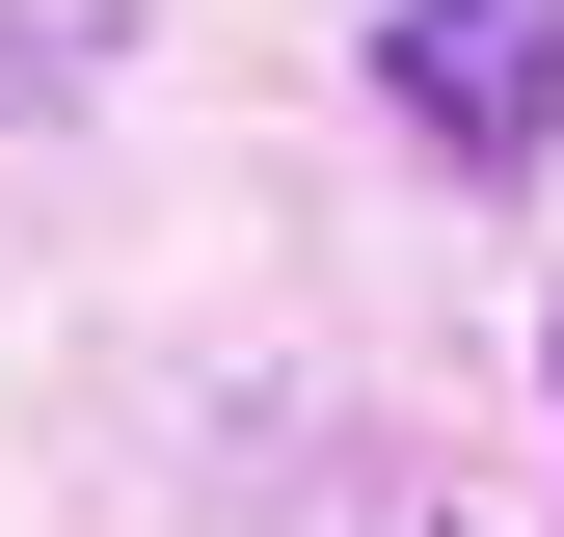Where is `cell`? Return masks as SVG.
Here are the masks:
<instances>
[{"instance_id":"6da1fadb","label":"cell","mask_w":564,"mask_h":537,"mask_svg":"<svg viewBox=\"0 0 564 537\" xmlns=\"http://www.w3.org/2000/svg\"><path fill=\"white\" fill-rule=\"evenodd\" d=\"M377 108L457 188H538L564 162V0H377Z\"/></svg>"},{"instance_id":"7a4b0ae2","label":"cell","mask_w":564,"mask_h":537,"mask_svg":"<svg viewBox=\"0 0 564 537\" xmlns=\"http://www.w3.org/2000/svg\"><path fill=\"white\" fill-rule=\"evenodd\" d=\"M538 376H564V322H538Z\"/></svg>"}]
</instances>
